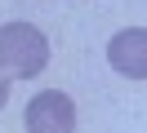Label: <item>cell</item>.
Segmentation results:
<instances>
[{"mask_svg":"<svg viewBox=\"0 0 147 133\" xmlns=\"http://www.w3.org/2000/svg\"><path fill=\"white\" fill-rule=\"evenodd\" d=\"M49 62V40L31 22H9L0 27V67L13 76H40Z\"/></svg>","mask_w":147,"mask_h":133,"instance_id":"obj_1","label":"cell"},{"mask_svg":"<svg viewBox=\"0 0 147 133\" xmlns=\"http://www.w3.org/2000/svg\"><path fill=\"white\" fill-rule=\"evenodd\" d=\"M76 129V102L58 89H45V93L31 98L27 106V133H71Z\"/></svg>","mask_w":147,"mask_h":133,"instance_id":"obj_2","label":"cell"},{"mask_svg":"<svg viewBox=\"0 0 147 133\" xmlns=\"http://www.w3.org/2000/svg\"><path fill=\"white\" fill-rule=\"evenodd\" d=\"M107 58H111V67H116L120 76L143 80V76H147V31H143V27L120 31L116 40L107 44Z\"/></svg>","mask_w":147,"mask_h":133,"instance_id":"obj_3","label":"cell"},{"mask_svg":"<svg viewBox=\"0 0 147 133\" xmlns=\"http://www.w3.org/2000/svg\"><path fill=\"white\" fill-rule=\"evenodd\" d=\"M9 102V84H5V76H0V106Z\"/></svg>","mask_w":147,"mask_h":133,"instance_id":"obj_4","label":"cell"}]
</instances>
